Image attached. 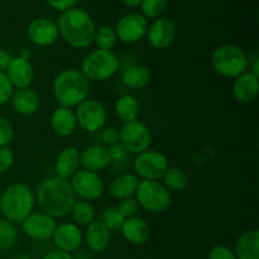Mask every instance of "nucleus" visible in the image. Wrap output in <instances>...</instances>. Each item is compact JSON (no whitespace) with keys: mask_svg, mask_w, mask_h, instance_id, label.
<instances>
[{"mask_svg":"<svg viewBox=\"0 0 259 259\" xmlns=\"http://www.w3.org/2000/svg\"><path fill=\"white\" fill-rule=\"evenodd\" d=\"M70 185L78 200L89 202L99 200L105 191V184L100 175L85 169H78L70 179Z\"/></svg>","mask_w":259,"mask_h":259,"instance_id":"11","label":"nucleus"},{"mask_svg":"<svg viewBox=\"0 0 259 259\" xmlns=\"http://www.w3.org/2000/svg\"><path fill=\"white\" fill-rule=\"evenodd\" d=\"M81 169L80 151L76 147H66L58 153L55 163L56 176L70 181L71 177Z\"/></svg>","mask_w":259,"mask_h":259,"instance_id":"23","label":"nucleus"},{"mask_svg":"<svg viewBox=\"0 0 259 259\" xmlns=\"http://www.w3.org/2000/svg\"><path fill=\"white\" fill-rule=\"evenodd\" d=\"M15 162L14 151L9 146L0 147V174L9 171Z\"/></svg>","mask_w":259,"mask_h":259,"instance_id":"37","label":"nucleus"},{"mask_svg":"<svg viewBox=\"0 0 259 259\" xmlns=\"http://www.w3.org/2000/svg\"><path fill=\"white\" fill-rule=\"evenodd\" d=\"M136 199L139 207L152 214L164 212L172 204V195L164 185L159 181L149 180H141L136 192Z\"/></svg>","mask_w":259,"mask_h":259,"instance_id":"7","label":"nucleus"},{"mask_svg":"<svg viewBox=\"0 0 259 259\" xmlns=\"http://www.w3.org/2000/svg\"><path fill=\"white\" fill-rule=\"evenodd\" d=\"M22 230L28 238L37 242L52 239V235L57 228V220L42 211H33L22 223Z\"/></svg>","mask_w":259,"mask_h":259,"instance_id":"13","label":"nucleus"},{"mask_svg":"<svg viewBox=\"0 0 259 259\" xmlns=\"http://www.w3.org/2000/svg\"><path fill=\"white\" fill-rule=\"evenodd\" d=\"M42 259H73V257L70 253L62 252V250L58 249H53L51 250V252L46 253L42 257Z\"/></svg>","mask_w":259,"mask_h":259,"instance_id":"43","label":"nucleus"},{"mask_svg":"<svg viewBox=\"0 0 259 259\" xmlns=\"http://www.w3.org/2000/svg\"><path fill=\"white\" fill-rule=\"evenodd\" d=\"M100 138L106 146H111V144H115L119 142V129L115 126H105L104 129H101Z\"/></svg>","mask_w":259,"mask_h":259,"instance_id":"40","label":"nucleus"},{"mask_svg":"<svg viewBox=\"0 0 259 259\" xmlns=\"http://www.w3.org/2000/svg\"><path fill=\"white\" fill-rule=\"evenodd\" d=\"M13 259H34V258H32L30 255H28V254H19V255H17V257H14Z\"/></svg>","mask_w":259,"mask_h":259,"instance_id":"46","label":"nucleus"},{"mask_svg":"<svg viewBox=\"0 0 259 259\" xmlns=\"http://www.w3.org/2000/svg\"><path fill=\"white\" fill-rule=\"evenodd\" d=\"M139 209H141V207H139L138 202H137V199L133 196L120 200V202H119L118 205V210L120 211V214L123 215L124 219L137 217Z\"/></svg>","mask_w":259,"mask_h":259,"instance_id":"35","label":"nucleus"},{"mask_svg":"<svg viewBox=\"0 0 259 259\" xmlns=\"http://www.w3.org/2000/svg\"><path fill=\"white\" fill-rule=\"evenodd\" d=\"M111 163L108 148L100 144L86 147L80 152V166L85 171L99 174Z\"/></svg>","mask_w":259,"mask_h":259,"instance_id":"19","label":"nucleus"},{"mask_svg":"<svg viewBox=\"0 0 259 259\" xmlns=\"http://www.w3.org/2000/svg\"><path fill=\"white\" fill-rule=\"evenodd\" d=\"M52 93L60 106L76 108L90 94V81L77 68H65L55 76Z\"/></svg>","mask_w":259,"mask_h":259,"instance_id":"3","label":"nucleus"},{"mask_svg":"<svg viewBox=\"0 0 259 259\" xmlns=\"http://www.w3.org/2000/svg\"><path fill=\"white\" fill-rule=\"evenodd\" d=\"M259 94V76L252 71H245L244 73L234 78L233 82V95L235 100L240 104H250L257 99Z\"/></svg>","mask_w":259,"mask_h":259,"instance_id":"18","label":"nucleus"},{"mask_svg":"<svg viewBox=\"0 0 259 259\" xmlns=\"http://www.w3.org/2000/svg\"><path fill=\"white\" fill-rule=\"evenodd\" d=\"M123 215L118 210V206H108L104 207L100 211V219L99 222L113 234V233L120 232L124 223Z\"/></svg>","mask_w":259,"mask_h":259,"instance_id":"31","label":"nucleus"},{"mask_svg":"<svg viewBox=\"0 0 259 259\" xmlns=\"http://www.w3.org/2000/svg\"><path fill=\"white\" fill-rule=\"evenodd\" d=\"M207 259H237L235 258L234 250L232 248L227 247V245H215L210 249Z\"/></svg>","mask_w":259,"mask_h":259,"instance_id":"39","label":"nucleus"},{"mask_svg":"<svg viewBox=\"0 0 259 259\" xmlns=\"http://www.w3.org/2000/svg\"><path fill=\"white\" fill-rule=\"evenodd\" d=\"M46 2H47V4L50 5L52 9L63 13L66 12V10L75 8L77 0H46Z\"/></svg>","mask_w":259,"mask_h":259,"instance_id":"41","label":"nucleus"},{"mask_svg":"<svg viewBox=\"0 0 259 259\" xmlns=\"http://www.w3.org/2000/svg\"><path fill=\"white\" fill-rule=\"evenodd\" d=\"M114 111H115V115L123 121V124L129 123V121L138 120L141 105L136 96L131 94H124L116 99L114 104Z\"/></svg>","mask_w":259,"mask_h":259,"instance_id":"28","label":"nucleus"},{"mask_svg":"<svg viewBox=\"0 0 259 259\" xmlns=\"http://www.w3.org/2000/svg\"><path fill=\"white\" fill-rule=\"evenodd\" d=\"M237 259H259V230L249 229L243 233L235 243Z\"/></svg>","mask_w":259,"mask_h":259,"instance_id":"26","label":"nucleus"},{"mask_svg":"<svg viewBox=\"0 0 259 259\" xmlns=\"http://www.w3.org/2000/svg\"><path fill=\"white\" fill-rule=\"evenodd\" d=\"M211 65L215 72L223 77L235 78L248 71L249 57L244 50L235 45H222L211 55Z\"/></svg>","mask_w":259,"mask_h":259,"instance_id":"6","label":"nucleus"},{"mask_svg":"<svg viewBox=\"0 0 259 259\" xmlns=\"http://www.w3.org/2000/svg\"><path fill=\"white\" fill-rule=\"evenodd\" d=\"M121 81L129 89L141 90L147 88L152 81V72L144 65H132L123 72Z\"/></svg>","mask_w":259,"mask_h":259,"instance_id":"27","label":"nucleus"},{"mask_svg":"<svg viewBox=\"0 0 259 259\" xmlns=\"http://www.w3.org/2000/svg\"><path fill=\"white\" fill-rule=\"evenodd\" d=\"M162 184L169 192H181L189 186V176L186 172L179 167H168L162 177Z\"/></svg>","mask_w":259,"mask_h":259,"instance_id":"30","label":"nucleus"},{"mask_svg":"<svg viewBox=\"0 0 259 259\" xmlns=\"http://www.w3.org/2000/svg\"><path fill=\"white\" fill-rule=\"evenodd\" d=\"M139 182L141 180L134 174H131V172L120 174L114 177L109 184V194L119 201L126 199V197H132L133 195H136Z\"/></svg>","mask_w":259,"mask_h":259,"instance_id":"25","label":"nucleus"},{"mask_svg":"<svg viewBox=\"0 0 259 259\" xmlns=\"http://www.w3.org/2000/svg\"><path fill=\"white\" fill-rule=\"evenodd\" d=\"M52 240L56 249L72 254L83 244V232L73 223H62L57 224Z\"/></svg>","mask_w":259,"mask_h":259,"instance_id":"14","label":"nucleus"},{"mask_svg":"<svg viewBox=\"0 0 259 259\" xmlns=\"http://www.w3.org/2000/svg\"><path fill=\"white\" fill-rule=\"evenodd\" d=\"M120 61L114 51L94 50L81 61L80 71L90 82H104L116 75Z\"/></svg>","mask_w":259,"mask_h":259,"instance_id":"5","label":"nucleus"},{"mask_svg":"<svg viewBox=\"0 0 259 259\" xmlns=\"http://www.w3.org/2000/svg\"><path fill=\"white\" fill-rule=\"evenodd\" d=\"M71 219L77 227H88L96 220V210L94 205L83 200H76L71 207Z\"/></svg>","mask_w":259,"mask_h":259,"instance_id":"29","label":"nucleus"},{"mask_svg":"<svg viewBox=\"0 0 259 259\" xmlns=\"http://www.w3.org/2000/svg\"><path fill=\"white\" fill-rule=\"evenodd\" d=\"M60 37L68 46L76 50L90 47L95 35V23L88 12L80 8H72L60 15L57 20Z\"/></svg>","mask_w":259,"mask_h":259,"instance_id":"2","label":"nucleus"},{"mask_svg":"<svg viewBox=\"0 0 259 259\" xmlns=\"http://www.w3.org/2000/svg\"><path fill=\"white\" fill-rule=\"evenodd\" d=\"M27 35L33 45L38 47H50L60 38L57 23L48 18H37L27 28Z\"/></svg>","mask_w":259,"mask_h":259,"instance_id":"15","label":"nucleus"},{"mask_svg":"<svg viewBox=\"0 0 259 259\" xmlns=\"http://www.w3.org/2000/svg\"><path fill=\"white\" fill-rule=\"evenodd\" d=\"M77 126L88 133H96L105 128L108 120V111L103 103L96 99L88 98L75 110Z\"/></svg>","mask_w":259,"mask_h":259,"instance_id":"10","label":"nucleus"},{"mask_svg":"<svg viewBox=\"0 0 259 259\" xmlns=\"http://www.w3.org/2000/svg\"><path fill=\"white\" fill-rule=\"evenodd\" d=\"M119 143L128 154L138 156L151 148L152 133L148 126L139 120L124 123L119 129Z\"/></svg>","mask_w":259,"mask_h":259,"instance_id":"8","label":"nucleus"},{"mask_svg":"<svg viewBox=\"0 0 259 259\" xmlns=\"http://www.w3.org/2000/svg\"><path fill=\"white\" fill-rule=\"evenodd\" d=\"M13 109L17 114L23 116L33 115L38 111L40 105V99L37 91L32 88L18 89L14 90L12 99H10Z\"/></svg>","mask_w":259,"mask_h":259,"instance_id":"22","label":"nucleus"},{"mask_svg":"<svg viewBox=\"0 0 259 259\" xmlns=\"http://www.w3.org/2000/svg\"><path fill=\"white\" fill-rule=\"evenodd\" d=\"M10 61H12V56H10L7 51L0 50V72L5 73Z\"/></svg>","mask_w":259,"mask_h":259,"instance_id":"44","label":"nucleus"},{"mask_svg":"<svg viewBox=\"0 0 259 259\" xmlns=\"http://www.w3.org/2000/svg\"><path fill=\"white\" fill-rule=\"evenodd\" d=\"M5 75L9 78L13 88L18 90V89L30 88L35 73L29 60L17 56V57H12V61L5 71Z\"/></svg>","mask_w":259,"mask_h":259,"instance_id":"17","label":"nucleus"},{"mask_svg":"<svg viewBox=\"0 0 259 259\" xmlns=\"http://www.w3.org/2000/svg\"><path fill=\"white\" fill-rule=\"evenodd\" d=\"M121 2H123L124 4L126 5V7L136 8V7H139V5L142 4V2H143V0H121Z\"/></svg>","mask_w":259,"mask_h":259,"instance_id":"45","label":"nucleus"},{"mask_svg":"<svg viewBox=\"0 0 259 259\" xmlns=\"http://www.w3.org/2000/svg\"><path fill=\"white\" fill-rule=\"evenodd\" d=\"M168 167V158L166 154L152 149L136 156L133 161L134 175L139 180H149V181L162 180Z\"/></svg>","mask_w":259,"mask_h":259,"instance_id":"9","label":"nucleus"},{"mask_svg":"<svg viewBox=\"0 0 259 259\" xmlns=\"http://www.w3.org/2000/svg\"><path fill=\"white\" fill-rule=\"evenodd\" d=\"M93 43L96 46L98 50L113 51L116 43H118V37H116L115 29L109 27V25H104V27L99 28V29L95 30Z\"/></svg>","mask_w":259,"mask_h":259,"instance_id":"33","label":"nucleus"},{"mask_svg":"<svg viewBox=\"0 0 259 259\" xmlns=\"http://www.w3.org/2000/svg\"><path fill=\"white\" fill-rule=\"evenodd\" d=\"M14 90L15 89L13 88L7 75L4 72H0V105H5V104L10 103V99L14 94Z\"/></svg>","mask_w":259,"mask_h":259,"instance_id":"38","label":"nucleus"},{"mask_svg":"<svg viewBox=\"0 0 259 259\" xmlns=\"http://www.w3.org/2000/svg\"><path fill=\"white\" fill-rule=\"evenodd\" d=\"M35 194V204L40 211L50 217L62 219L70 215L71 207L76 201L70 181L58 176H51L38 185Z\"/></svg>","mask_w":259,"mask_h":259,"instance_id":"1","label":"nucleus"},{"mask_svg":"<svg viewBox=\"0 0 259 259\" xmlns=\"http://www.w3.org/2000/svg\"><path fill=\"white\" fill-rule=\"evenodd\" d=\"M120 233L124 239L131 244L143 245L148 242L151 237V228L143 218L137 215V217L124 220Z\"/></svg>","mask_w":259,"mask_h":259,"instance_id":"21","label":"nucleus"},{"mask_svg":"<svg viewBox=\"0 0 259 259\" xmlns=\"http://www.w3.org/2000/svg\"><path fill=\"white\" fill-rule=\"evenodd\" d=\"M144 18H159L168 7V0H143L139 5Z\"/></svg>","mask_w":259,"mask_h":259,"instance_id":"34","label":"nucleus"},{"mask_svg":"<svg viewBox=\"0 0 259 259\" xmlns=\"http://www.w3.org/2000/svg\"><path fill=\"white\" fill-rule=\"evenodd\" d=\"M14 138V128L7 118L0 115V147H7Z\"/></svg>","mask_w":259,"mask_h":259,"instance_id":"36","label":"nucleus"},{"mask_svg":"<svg viewBox=\"0 0 259 259\" xmlns=\"http://www.w3.org/2000/svg\"><path fill=\"white\" fill-rule=\"evenodd\" d=\"M50 125L53 133L61 138L71 137L77 129L75 110L66 106H58L53 110L50 119Z\"/></svg>","mask_w":259,"mask_h":259,"instance_id":"20","label":"nucleus"},{"mask_svg":"<svg viewBox=\"0 0 259 259\" xmlns=\"http://www.w3.org/2000/svg\"><path fill=\"white\" fill-rule=\"evenodd\" d=\"M177 34L176 24L169 18H158L147 30L148 43L156 50H166L174 43Z\"/></svg>","mask_w":259,"mask_h":259,"instance_id":"16","label":"nucleus"},{"mask_svg":"<svg viewBox=\"0 0 259 259\" xmlns=\"http://www.w3.org/2000/svg\"><path fill=\"white\" fill-rule=\"evenodd\" d=\"M34 191L23 182L9 185L0 195V211L4 219L13 224H22L34 211Z\"/></svg>","mask_w":259,"mask_h":259,"instance_id":"4","label":"nucleus"},{"mask_svg":"<svg viewBox=\"0 0 259 259\" xmlns=\"http://www.w3.org/2000/svg\"><path fill=\"white\" fill-rule=\"evenodd\" d=\"M106 148H108L109 156H110L111 162L123 161V159L125 158L126 154H128L125 151H124V148L120 146V143H119V142H118V143L111 144V146L106 147Z\"/></svg>","mask_w":259,"mask_h":259,"instance_id":"42","label":"nucleus"},{"mask_svg":"<svg viewBox=\"0 0 259 259\" xmlns=\"http://www.w3.org/2000/svg\"><path fill=\"white\" fill-rule=\"evenodd\" d=\"M18 242V230L15 224L7 219H0V252L13 249Z\"/></svg>","mask_w":259,"mask_h":259,"instance_id":"32","label":"nucleus"},{"mask_svg":"<svg viewBox=\"0 0 259 259\" xmlns=\"http://www.w3.org/2000/svg\"><path fill=\"white\" fill-rule=\"evenodd\" d=\"M110 239L111 233L99 220L89 224L83 232V243L91 252H104L110 244Z\"/></svg>","mask_w":259,"mask_h":259,"instance_id":"24","label":"nucleus"},{"mask_svg":"<svg viewBox=\"0 0 259 259\" xmlns=\"http://www.w3.org/2000/svg\"><path fill=\"white\" fill-rule=\"evenodd\" d=\"M114 29H115L118 40L125 45H133L146 37L147 30H148V22H147V18H144L139 13H129L118 20Z\"/></svg>","mask_w":259,"mask_h":259,"instance_id":"12","label":"nucleus"}]
</instances>
